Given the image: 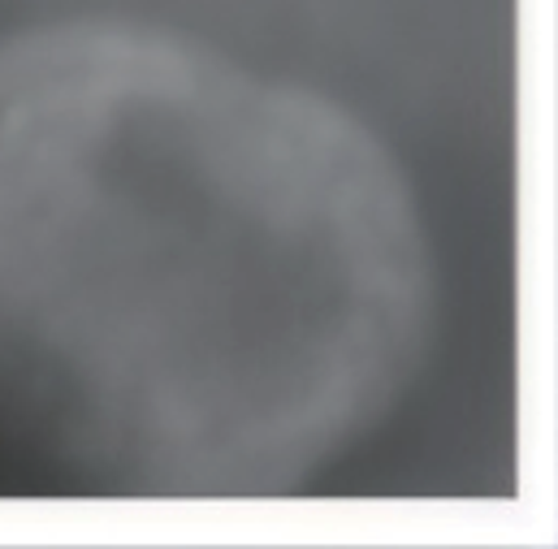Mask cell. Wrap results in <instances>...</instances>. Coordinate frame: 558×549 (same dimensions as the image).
Returning <instances> with one entry per match:
<instances>
[{"instance_id":"obj_1","label":"cell","mask_w":558,"mask_h":549,"mask_svg":"<svg viewBox=\"0 0 558 549\" xmlns=\"http://www.w3.org/2000/svg\"><path fill=\"white\" fill-rule=\"evenodd\" d=\"M437 273L395 151L191 35H0V428L113 498H286L416 386Z\"/></svg>"}]
</instances>
